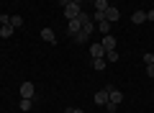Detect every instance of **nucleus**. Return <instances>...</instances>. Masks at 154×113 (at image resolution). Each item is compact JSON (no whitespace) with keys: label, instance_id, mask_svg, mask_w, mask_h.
Wrapping results in <instances>:
<instances>
[{"label":"nucleus","instance_id":"1","mask_svg":"<svg viewBox=\"0 0 154 113\" xmlns=\"http://www.w3.org/2000/svg\"><path fill=\"white\" fill-rule=\"evenodd\" d=\"M80 26H82V31L85 33H93L95 31V21H93V16H88V13H80Z\"/></svg>","mask_w":154,"mask_h":113},{"label":"nucleus","instance_id":"2","mask_svg":"<svg viewBox=\"0 0 154 113\" xmlns=\"http://www.w3.org/2000/svg\"><path fill=\"white\" fill-rule=\"evenodd\" d=\"M80 31H82V26H80V18H69V23H67V33L75 39Z\"/></svg>","mask_w":154,"mask_h":113},{"label":"nucleus","instance_id":"3","mask_svg":"<svg viewBox=\"0 0 154 113\" xmlns=\"http://www.w3.org/2000/svg\"><path fill=\"white\" fill-rule=\"evenodd\" d=\"M103 16H105V21L116 23L118 18H121V13H118V5H108V8H105V13H103Z\"/></svg>","mask_w":154,"mask_h":113},{"label":"nucleus","instance_id":"4","mask_svg":"<svg viewBox=\"0 0 154 113\" xmlns=\"http://www.w3.org/2000/svg\"><path fill=\"white\" fill-rule=\"evenodd\" d=\"M36 95V85L33 82H23L21 85V98H33Z\"/></svg>","mask_w":154,"mask_h":113},{"label":"nucleus","instance_id":"5","mask_svg":"<svg viewBox=\"0 0 154 113\" xmlns=\"http://www.w3.org/2000/svg\"><path fill=\"white\" fill-rule=\"evenodd\" d=\"M80 13H82V11H80V5H77V3H69V5H64V16H67V18H77Z\"/></svg>","mask_w":154,"mask_h":113},{"label":"nucleus","instance_id":"6","mask_svg":"<svg viewBox=\"0 0 154 113\" xmlns=\"http://www.w3.org/2000/svg\"><path fill=\"white\" fill-rule=\"evenodd\" d=\"M90 54H93V59H105V49H103V44H93V46H90Z\"/></svg>","mask_w":154,"mask_h":113},{"label":"nucleus","instance_id":"7","mask_svg":"<svg viewBox=\"0 0 154 113\" xmlns=\"http://www.w3.org/2000/svg\"><path fill=\"white\" fill-rule=\"evenodd\" d=\"M41 39H44L46 44H57V33L51 31L49 26H46V28H41Z\"/></svg>","mask_w":154,"mask_h":113},{"label":"nucleus","instance_id":"8","mask_svg":"<svg viewBox=\"0 0 154 113\" xmlns=\"http://www.w3.org/2000/svg\"><path fill=\"white\" fill-rule=\"evenodd\" d=\"M100 44H103V49H105V52H110V49H116V36L105 33V36H103V41H100Z\"/></svg>","mask_w":154,"mask_h":113},{"label":"nucleus","instance_id":"9","mask_svg":"<svg viewBox=\"0 0 154 113\" xmlns=\"http://www.w3.org/2000/svg\"><path fill=\"white\" fill-rule=\"evenodd\" d=\"M105 103H108V90L103 87V90L95 93V105H105Z\"/></svg>","mask_w":154,"mask_h":113},{"label":"nucleus","instance_id":"10","mask_svg":"<svg viewBox=\"0 0 154 113\" xmlns=\"http://www.w3.org/2000/svg\"><path fill=\"white\" fill-rule=\"evenodd\" d=\"M131 21L136 23V26H141V23L146 21V13H144V11H136V13H134V16H131Z\"/></svg>","mask_w":154,"mask_h":113},{"label":"nucleus","instance_id":"11","mask_svg":"<svg viewBox=\"0 0 154 113\" xmlns=\"http://www.w3.org/2000/svg\"><path fill=\"white\" fill-rule=\"evenodd\" d=\"M98 31L103 33V36H105V33H110V21H105V18H103V21H98Z\"/></svg>","mask_w":154,"mask_h":113},{"label":"nucleus","instance_id":"12","mask_svg":"<svg viewBox=\"0 0 154 113\" xmlns=\"http://www.w3.org/2000/svg\"><path fill=\"white\" fill-rule=\"evenodd\" d=\"M110 3L108 0H95V13H105V8H108Z\"/></svg>","mask_w":154,"mask_h":113},{"label":"nucleus","instance_id":"13","mask_svg":"<svg viewBox=\"0 0 154 113\" xmlns=\"http://www.w3.org/2000/svg\"><path fill=\"white\" fill-rule=\"evenodd\" d=\"M13 33H16V28H13V26H3V28H0V36H3V39H11Z\"/></svg>","mask_w":154,"mask_h":113},{"label":"nucleus","instance_id":"14","mask_svg":"<svg viewBox=\"0 0 154 113\" xmlns=\"http://www.w3.org/2000/svg\"><path fill=\"white\" fill-rule=\"evenodd\" d=\"M105 62H118V49H110V52H105Z\"/></svg>","mask_w":154,"mask_h":113},{"label":"nucleus","instance_id":"15","mask_svg":"<svg viewBox=\"0 0 154 113\" xmlns=\"http://www.w3.org/2000/svg\"><path fill=\"white\" fill-rule=\"evenodd\" d=\"M33 105V98H21V111H31Z\"/></svg>","mask_w":154,"mask_h":113},{"label":"nucleus","instance_id":"16","mask_svg":"<svg viewBox=\"0 0 154 113\" xmlns=\"http://www.w3.org/2000/svg\"><path fill=\"white\" fill-rule=\"evenodd\" d=\"M105 64H108L105 59H93V67H95L98 72H103V70H105Z\"/></svg>","mask_w":154,"mask_h":113},{"label":"nucleus","instance_id":"17","mask_svg":"<svg viewBox=\"0 0 154 113\" xmlns=\"http://www.w3.org/2000/svg\"><path fill=\"white\" fill-rule=\"evenodd\" d=\"M11 26H13V28H21V26H23V18H21V16H11Z\"/></svg>","mask_w":154,"mask_h":113},{"label":"nucleus","instance_id":"18","mask_svg":"<svg viewBox=\"0 0 154 113\" xmlns=\"http://www.w3.org/2000/svg\"><path fill=\"white\" fill-rule=\"evenodd\" d=\"M88 39H90V33L80 31V33H77V36H75V41H77V44H85V41H88Z\"/></svg>","mask_w":154,"mask_h":113},{"label":"nucleus","instance_id":"19","mask_svg":"<svg viewBox=\"0 0 154 113\" xmlns=\"http://www.w3.org/2000/svg\"><path fill=\"white\" fill-rule=\"evenodd\" d=\"M103 108H105V111H108V113H116V111H118V105H116V103H110V100H108V103H105V105H103Z\"/></svg>","mask_w":154,"mask_h":113},{"label":"nucleus","instance_id":"20","mask_svg":"<svg viewBox=\"0 0 154 113\" xmlns=\"http://www.w3.org/2000/svg\"><path fill=\"white\" fill-rule=\"evenodd\" d=\"M144 64H154V52L152 54H144Z\"/></svg>","mask_w":154,"mask_h":113},{"label":"nucleus","instance_id":"21","mask_svg":"<svg viewBox=\"0 0 154 113\" xmlns=\"http://www.w3.org/2000/svg\"><path fill=\"white\" fill-rule=\"evenodd\" d=\"M64 113H85V111H82V108H67Z\"/></svg>","mask_w":154,"mask_h":113},{"label":"nucleus","instance_id":"22","mask_svg":"<svg viewBox=\"0 0 154 113\" xmlns=\"http://www.w3.org/2000/svg\"><path fill=\"white\" fill-rule=\"evenodd\" d=\"M146 75H149V77H154V64H146Z\"/></svg>","mask_w":154,"mask_h":113},{"label":"nucleus","instance_id":"23","mask_svg":"<svg viewBox=\"0 0 154 113\" xmlns=\"http://www.w3.org/2000/svg\"><path fill=\"white\" fill-rule=\"evenodd\" d=\"M146 21H154V11H146Z\"/></svg>","mask_w":154,"mask_h":113},{"label":"nucleus","instance_id":"24","mask_svg":"<svg viewBox=\"0 0 154 113\" xmlns=\"http://www.w3.org/2000/svg\"><path fill=\"white\" fill-rule=\"evenodd\" d=\"M57 3H59V5H62V8H64V5H69L72 0H57Z\"/></svg>","mask_w":154,"mask_h":113},{"label":"nucleus","instance_id":"25","mask_svg":"<svg viewBox=\"0 0 154 113\" xmlns=\"http://www.w3.org/2000/svg\"><path fill=\"white\" fill-rule=\"evenodd\" d=\"M72 3H77V5H82V3H85V0H72Z\"/></svg>","mask_w":154,"mask_h":113},{"label":"nucleus","instance_id":"26","mask_svg":"<svg viewBox=\"0 0 154 113\" xmlns=\"http://www.w3.org/2000/svg\"><path fill=\"white\" fill-rule=\"evenodd\" d=\"M108 3H110V5H116V0H108Z\"/></svg>","mask_w":154,"mask_h":113}]
</instances>
